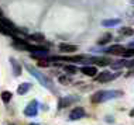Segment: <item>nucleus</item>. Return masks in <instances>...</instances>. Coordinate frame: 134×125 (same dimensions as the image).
I'll use <instances>...</instances> for the list:
<instances>
[{
	"label": "nucleus",
	"instance_id": "nucleus-9",
	"mask_svg": "<svg viewBox=\"0 0 134 125\" xmlns=\"http://www.w3.org/2000/svg\"><path fill=\"white\" fill-rule=\"evenodd\" d=\"M76 49H78V46H75V45H69V44H61L59 45V51L61 52L71 53V52H75Z\"/></svg>",
	"mask_w": 134,
	"mask_h": 125
},
{
	"label": "nucleus",
	"instance_id": "nucleus-1",
	"mask_svg": "<svg viewBox=\"0 0 134 125\" xmlns=\"http://www.w3.org/2000/svg\"><path fill=\"white\" fill-rule=\"evenodd\" d=\"M121 94L123 93L117 91V90H100V91H96L95 94L92 96V103L93 104H100V103H104V101H107V100L120 97Z\"/></svg>",
	"mask_w": 134,
	"mask_h": 125
},
{
	"label": "nucleus",
	"instance_id": "nucleus-22",
	"mask_svg": "<svg viewBox=\"0 0 134 125\" xmlns=\"http://www.w3.org/2000/svg\"><path fill=\"white\" fill-rule=\"evenodd\" d=\"M64 69L66 70L68 73H75V72H76V67H75L74 65H66V66L64 67Z\"/></svg>",
	"mask_w": 134,
	"mask_h": 125
},
{
	"label": "nucleus",
	"instance_id": "nucleus-4",
	"mask_svg": "<svg viewBox=\"0 0 134 125\" xmlns=\"http://www.w3.org/2000/svg\"><path fill=\"white\" fill-rule=\"evenodd\" d=\"M37 113H38V103L35 100H32L30 104L24 108V114L27 117H34V115H37Z\"/></svg>",
	"mask_w": 134,
	"mask_h": 125
},
{
	"label": "nucleus",
	"instance_id": "nucleus-3",
	"mask_svg": "<svg viewBox=\"0 0 134 125\" xmlns=\"http://www.w3.org/2000/svg\"><path fill=\"white\" fill-rule=\"evenodd\" d=\"M17 31V28L14 26H7V24H3L2 21H0V34L3 35H9V37H16L14 35V33Z\"/></svg>",
	"mask_w": 134,
	"mask_h": 125
},
{
	"label": "nucleus",
	"instance_id": "nucleus-12",
	"mask_svg": "<svg viewBox=\"0 0 134 125\" xmlns=\"http://www.w3.org/2000/svg\"><path fill=\"white\" fill-rule=\"evenodd\" d=\"M93 62H95L97 66H106V65H110L111 60L109 58H93Z\"/></svg>",
	"mask_w": 134,
	"mask_h": 125
},
{
	"label": "nucleus",
	"instance_id": "nucleus-13",
	"mask_svg": "<svg viewBox=\"0 0 134 125\" xmlns=\"http://www.w3.org/2000/svg\"><path fill=\"white\" fill-rule=\"evenodd\" d=\"M30 89H31V84L30 83H21L19 86V89H17V93H19L20 96H23V94H26Z\"/></svg>",
	"mask_w": 134,
	"mask_h": 125
},
{
	"label": "nucleus",
	"instance_id": "nucleus-11",
	"mask_svg": "<svg viewBox=\"0 0 134 125\" xmlns=\"http://www.w3.org/2000/svg\"><path fill=\"white\" fill-rule=\"evenodd\" d=\"M10 63H12V66H13V72H14V74H16V76H20L21 74V65L19 62H17L16 59H10Z\"/></svg>",
	"mask_w": 134,
	"mask_h": 125
},
{
	"label": "nucleus",
	"instance_id": "nucleus-24",
	"mask_svg": "<svg viewBox=\"0 0 134 125\" xmlns=\"http://www.w3.org/2000/svg\"><path fill=\"white\" fill-rule=\"evenodd\" d=\"M126 66H127V67H133V66H134V59L129 60V62H126Z\"/></svg>",
	"mask_w": 134,
	"mask_h": 125
},
{
	"label": "nucleus",
	"instance_id": "nucleus-27",
	"mask_svg": "<svg viewBox=\"0 0 134 125\" xmlns=\"http://www.w3.org/2000/svg\"><path fill=\"white\" fill-rule=\"evenodd\" d=\"M0 18H2V11H0Z\"/></svg>",
	"mask_w": 134,
	"mask_h": 125
},
{
	"label": "nucleus",
	"instance_id": "nucleus-14",
	"mask_svg": "<svg viewBox=\"0 0 134 125\" xmlns=\"http://www.w3.org/2000/svg\"><path fill=\"white\" fill-rule=\"evenodd\" d=\"M119 23H120V20H119V18L103 20V21H102V26H103V27H114V26H117Z\"/></svg>",
	"mask_w": 134,
	"mask_h": 125
},
{
	"label": "nucleus",
	"instance_id": "nucleus-19",
	"mask_svg": "<svg viewBox=\"0 0 134 125\" xmlns=\"http://www.w3.org/2000/svg\"><path fill=\"white\" fill-rule=\"evenodd\" d=\"M30 40H32V41H44V35L42 34H31Z\"/></svg>",
	"mask_w": 134,
	"mask_h": 125
},
{
	"label": "nucleus",
	"instance_id": "nucleus-15",
	"mask_svg": "<svg viewBox=\"0 0 134 125\" xmlns=\"http://www.w3.org/2000/svg\"><path fill=\"white\" fill-rule=\"evenodd\" d=\"M110 41H111V34H104L103 37H100L99 40H97V44L99 45H106Z\"/></svg>",
	"mask_w": 134,
	"mask_h": 125
},
{
	"label": "nucleus",
	"instance_id": "nucleus-28",
	"mask_svg": "<svg viewBox=\"0 0 134 125\" xmlns=\"http://www.w3.org/2000/svg\"><path fill=\"white\" fill-rule=\"evenodd\" d=\"M31 125H38V124H31Z\"/></svg>",
	"mask_w": 134,
	"mask_h": 125
},
{
	"label": "nucleus",
	"instance_id": "nucleus-21",
	"mask_svg": "<svg viewBox=\"0 0 134 125\" xmlns=\"http://www.w3.org/2000/svg\"><path fill=\"white\" fill-rule=\"evenodd\" d=\"M37 65L41 67H47V66H49V60L48 59H40V60H37Z\"/></svg>",
	"mask_w": 134,
	"mask_h": 125
},
{
	"label": "nucleus",
	"instance_id": "nucleus-5",
	"mask_svg": "<svg viewBox=\"0 0 134 125\" xmlns=\"http://www.w3.org/2000/svg\"><path fill=\"white\" fill-rule=\"evenodd\" d=\"M85 117V110L82 108V107H76V108H74L72 110V113H71V115H69V118L72 121H76V120H81Z\"/></svg>",
	"mask_w": 134,
	"mask_h": 125
},
{
	"label": "nucleus",
	"instance_id": "nucleus-6",
	"mask_svg": "<svg viewBox=\"0 0 134 125\" xmlns=\"http://www.w3.org/2000/svg\"><path fill=\"white\" fill-rule=\"evenodd\" d=\"M116 76H117V74H111L110 72H102L100 74H97V76H96V80L99 82V83H106V82L111 80Z\"/></svg>",
	"mask_w": 134,
	"mask_h": 125
},
{
	"label": "nucleus",
	"instance_id": "nucleus-23",
	"mask_svg": "<svg viewBox=\"0 0 134 125\" xmlns=\"http://www.w3.org/2000/svg\"><path fill=\"white\" fill-rule=\"evenodd\" d=\"M124 65H126L124 60H120V62H117V63H113L111 67H113V69H119V67H121V66H124Z\"/></svg>",
	"mask_w": 134,
	"mask_h": 125
},
{
	"label": "nucleus",
	"instance_id": "nucleus-10",
	"mask_svg": "<svg viewBox=\"0 0 134 125\" xmlns=\"http://www.w3.org/2000/svg\"><path fill=\"white\" fill-rule=\"evenodd\" d=\"M47 53H48V49L47 51H37V52H31V58L32 59H48L47 58Z\"/></svg>",
	"mask_w": 134,
	"mask_h": 125
},
{
	"label": "nucleus",
	"instance_id": "nucleus-17",
	"mask_svg": "<svg viewBox=\"0 0 134 125\" xmlns=\"http://www.w3.org/2000/svg\"><path fill=\"white\" fill-rule=\"evenodd\" d=\"M72 100H74V98H72V97H66V98H61V100H59V108H62V107H66V105H69Z\"/></svg>",
	"mask_w": 134,
	"mask_h": 125
},
{
	"label": "nucleus",
	"instance_id": "nucleus-8",
	"mask_svg": "<svg viewBox=\"0 0 134 125\" xmlns=\"http://www.w3.org/2000/svg\"><path fill=\"white\" fill-rule=\"evenodd\" d=\"M124 51H126L124 46H121V45H113V46H110V48L107 49V52L111 53V55H123Z\"/></svg>",
	"mask_w": 134,
	"mask_h": 125
},
{
	"label": "nucleus",
	"instance_id": "nucleus-25",
	"mask_svg": "<svg viewBox=\"0 0 134 125\" xmlns=\"http://www.w3.org/2000/svg\"><path fill=\"white\" fill-rule=\"evenodd\" d=\"M59 80H61V83H64V84L68 83V79H66V77H59Z\"/></svg>",
	"mask_w": 134,
	"mask_h": 125
},
{
	"label": "nucleus",
	"instance_id": "nucleus-26",
	"mask_svg": "<svg viewBox=\"0 0 134 125\" xmlns=\"http://www.w3.org/2000/svg\"><path fill=\"white\" fill-rule=\"evenodd\" d=\"M130 115H131V117H134V110H131V111H130Z\"/></svg>",
	"mask_w": 134,
	"mask_h": 125
},
{
	"label": "nucleus",
	"instance_id": "nucleus-20",
	"mask_svg": "<svg viewBox=\"0 0 134 125\" xmlns=\"http://www.w3.org/2000/svg\"><path fill=\"white\" fill-rule=\"evenodd\" d=\"M121 56H124V58H131V56H134V48L126 49V51H124V53H123Z\"/></svg>",
	"mask_w": 134,
	"mask_h": 125
},
{
	"label": "nucleus",
	"instance_id": "nucleus-7",
	"mask_svg": "<svg viewBox=\"0 0 134 125\" xmlns=\"http://www.w3.org/2000/svg\"><path fill=\"white\" fill-rule=\"evenodd\" d=\"M81 72L83 73V74H86V76H96L97 74V69L95 66H90V65H86V66H83L82 69H81Z\"/></svg>",
	"mask_w": 134,
	"mask_h": 125
},
{
	"label": "nucleus",
	"instance_id": "nucleus-2",
	"mask_svg": "<svg viewBox=\"0 0 134 125\" xmlns=\"http://www.w3.org/2000/svg\"><path fill=\"white\" fill-rule=\"evenodd\" d=\"M27 69H28V72L35 77V79H38V82L44 86V87H51V82L48 80V77H47V76H44L42 73H40L38 70H35L32 66H27Z\"/></svg>",
	"mask_w": 134,
	"mask_h": 125
},
{
	"label": "nucleus",
	"instance_id": "nucleus-18",
	"mask_svg": "<svg viewBox=\"0 0 134 125\" xmlns=\"http://www.w3.org/2000/svg\"><path fill=\"white\" fill-rule=\"evenodd\" d=\"M12 97H13V96H12V93H10V91H3L2 93V100L4 103H9L10 100H12Z\"/></svg>",
	"mask_w": 134,
	"mask_h": 125
},
{
	"label": "nucleus",
	"instance_id": "nucleus-16",
	"mask_svg": "<svg viewBox=\"0 0 134 125\" xmlns=\"http://www.w3.org/2000/svg\"><path fill=\"white\" fill-rule=\"evenodd\" d=\"M120 34L121 35H133L134 34V30L133 28H130V27H123V28H120Z\"/></svg>",
	"mask_w": 134,
	"mask_h": 125
}]
</instances>
